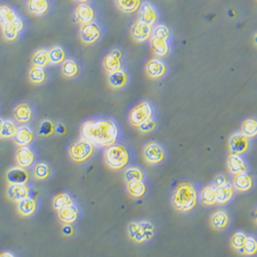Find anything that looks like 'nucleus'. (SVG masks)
Returning <instances> with one entry per match:
<instances>
[{"label":"nucleus","instance_id":"1","mask_svg":"<svg viewBox=\"0 0 257 257\" xmlns=\"http://www.w3.org/2000/svg\"><path fill=\"white\" fill-rule=\"evenodd\" d=\"M81 136L98 147H107L116 142L118 128L116 123L107 118L90 119L81 124Z\"/></svg>","mask_w":257,"mask_h":257},{"label":"nucleus","instance_id":"2","mask_svg":"<svg viewBox=\"0 0 257 257\" xmlns=\"http://www.w3.org/2000/svg\"><path fill=\"white\" fill-rule=\"evenodd\" d=\"M198 202V192L191 183L183 182L177 185L172 194L171 204L178 212H189L194 209Z\"/></svg>","mask_w":257,"mask_h":257},{"label":"nucleus","instance_id":"3","mask_svg":"<svg viewBox=\"0 0 257 257\" xmlns=\"http://www.w3.org/2000/svg\"><path fill=\"white\" fill-rule=\"evenodd\" d=\"M104 162L111 170H121L130 162V154L122 144L113 143L105 147Z\"/></svg>","mask_w":257,"mask_h":257},{"label":"nucleus","instance_id":"4","mask_svg":"<svg viewBox=\"0 0 257 257\" xmlns=\"http://www.w3.org/2000/svg\"><path fill=\"white\" fill-rule=\"evenodd\" d=\"M155 225L149 220L132 221L127 225L128 238L137 244L152 240L155 235Z\"/></svg>","mask_w":257,"mask_h":257},{"label":"nucleus","instance_id":"5","mask_svg":"<svg viewBox=\"0 0 257 257\" xmlns=\"http://www.w3.org/2000/svg\"><path fill=\"white\" fill-rule=\"evenodd\" d=\"M70 159L75 163L88 161L94 154V145L83 137L75 140L68 149Z\"/></svg>","mask_w":257,"mask_h":257},{"label":"nucleus","instance_id":"6","mask_svg":"<svg viewBox=\"0 0 257 257\" xmlns=\"http://www.w3.org/2000/svg\"><path fill=\"white\" fill-rule=\"evenodd\" d=\"M153 106L147 101H142L134 106L128 113V122L133 126L137 127L146 119L153 116Z\"/></svg>","mask_w":257,"mask_h":257},{"label":"nucleus","instance_id":"7","mask_svg":"<svg viewBox=\"0 0 257 257\" xmlns=\"http://www.w3.org/2000/svg\"><path fill=\"white\" fill-rule=\"evenodd\" d=\"M103 30L96 21L88 24H82L79 28V38L84 45H94L102 37Z\"/></svg>","mask_w":257,"mask_h":257},{"label":"nucleus","instance_id":"8","mask_svg":"<svg viewBox=\"0 0 257 257\" xmlns=\"http://www.w3.org/2000/svg\"><path fill=\"white\" fill-rule=\"evenodd\" d=\"M143 158L149 165H158L164 162L166 158V152L160 143L152 141L144 146Z\"/></svg>","mask_w":257,"mask_h":257},{"label":"nucleus","instance_id":"9","mask_svg":"<svg viewBox=\"0 0 257 257\" xmlns=\"http://www.w3.org/2000/svg\"><path fill=\"white\" fill-rule=\"evenodd\" d=\"M138 20L147 25H156L160 20V12L157 6L152 2H143L138 10Z\"/></svg>","mask_w":257,"mask_h":257},{"label":"nucleus","instance_id":"10","mask_svg":"<svg viewBox=\"0 0 257 257\" xmlns=\"http://www.w3.org/2000/svg\"><path fill=\"white\" fill-rule=\"evenodd\" d=\"M122 52L117 48L112 49L104 56L102 60V66L107 73H112L122 69Z\"/></svg>","mask_w":257,"mask_h":257},{"label":"nucleus","instance_id":"11","mask_svg":"<svg viewBox=\"0 0 257 257\" xmlns=\"http://www.w3.org/2000/svg\"><path fill=\"white\" fill-rule=\"evenodd\" d=\"M168 67L161 58H152L145 65L146 75L152 79H160L166 75Z\"/></svg>","mask_w":257,"mask_h":257},{"label":"nucleus","instance_id":"12","mask_svg":"<svg viewBox=\"0 0 257 257\" xmlns=\"http://www.w3.org/2000/svg\"><path fill=\"white\" fill-rule=\"evenodd\" d=\"M96 10L90 4H78L74 10V18L80 25L96 21Z\"/></svg>","mask_w":257,"mask_h":257},{"label":"nucleus","instance_id":"13","mask_svg":"<svg viewBox=\"0 0 257 257\" xmlns=\"http://www.w3.org/2000/svg\"><path fill=\"white\" fill-rule=\"evenodd\" d=\"M24 28H25L24 21L22 18L19 17L18 19L12 21V22L2 26L3 35L5 39H7L8 41H14L20 36L21 33H22Z\"/></svg>","mask_w":257,"mask_h":257},{"label":"nucleus","instance_id":"14","mask_svg":"<svg viewBox=\"0 0 257 257\" xmlns=\"http://www.w3.org/2000/svg\"><path fill=\"white\" fill-rule=\"evenodd\" d=\"M249 148V138L246 137L242 132L235 133L230 136L228 140V149L230 154L243 155Z\"/></svg>","mask_w":257,"mask_h":257},{"label":"nucleus","instance_id":"15","mask_svg":"<svg viewBox=\"0 0 257 257\" xmlns=\"http://www.w3.org/2000/svg\"><path fill=\"white\" fill-rule=\"evenodd\" d=\"M152 30L153 26L147 25L141 22L140 20H137L131 27V36L134 41L141 44V42H145L152 37Z\"/></svg>","mask_w":257,"mask_h":257},{"label":"nucleus","instance_id":"16","mask_svg":"<svg viewBox=\"0 0 257 257\" xmlns=\"http://www.w3.org/2000/svg\"><path fill=\"white\" fill-rule=\"evenodd\" d=\"M16 162L19 167L24 169L31 168L35 162V154L28 146H20L16 154Z\"/></svg>","mask_w":257,"mask_h":257},{"label":"nucleus","instance_id":"17","mask_svg":"<svg viewBox=\"0 0 257 257\" xmlns=\"http://www.w3.org/2000/svg\"><path fill=\"white\" fill-rule=\"evenodd\" d=\"M27 11L36 17H44L52 10L51 0H27Z\"/></svg>","mask_w":257,"mask_h":257},{"label":"nucleus","instance_id":"18","mask_svg":"<svg viewBox=\"0 0 257 257\" xmlns=\"http://www.w3.org/2000/svg\"><path fill=\"white\" fill-rule=\"evenodd\" d=\"M149 46H151V49L154 52V54L159 58L168 57L171 51L169 39L152 36L149 38Z\"/></svg>","mask_w":257,"mask_h":257},{"label":"nucleus","instance_id":"19","mask_svg":"<svg viewBox=\"0 0 257 257\" xmlns=\"http://www.w3.org/2000/svg\"><path fill=\"white\" fill-rule=\"evenodd\" d=\"M7 180L10 184H26L29 180V173L22 167H14L8 171Z\"/></svg>","mask_w":257,"mask_h":257},{"label":"nucleus","instance_id":"20","mask_svg":"<svg viewBox=\"0 0 257 257\" xmlns=\"http://www.w3.org/2000/svg\"><path fill=\"white\" fill-rule=\"evenodd\" d=\"M58 217L61 222L64 224H72L77 220L78 217V208L72 203L58 210Z\"/></svg>","mask_w":257,"mask_h":257},{"label":"nucleus","instance_id":"21","mask_svg":"<svg viewBox=\"0 0 257 257\" xmlns=\"http://www.w3.org/2000/svg\"><path fill=\"white\" fill-rule=\"evenodd\" d=\"M7 196L11 201L18 203L30 197V189L26 184H10L7 189Z\"/></svg>","mask_w":257,"mask_h":257},{"label":"nucleus","instance_id":"22","mask_svg":"<svg viewBox=\"0 0 257 257\" xmlns=\"http://www.w3.org/2000/svg\"><path fill=\"white\" fill-rule=\"evenodd\" d=\"M34 139V132L28 125L19 126L14 136V141L19 146H28Z\"/></svg>","mask_w":257,"mask_h":257},{"label":"nucleus","instance_id":"23","mask_svg":"<svg viewBox=\"0 0 257 257\" xmlns=\"http://www.w3.org/2000/svg\"><path fill=\"white\" fill-rule=\"evenodd\" d=\"M227 169L232 175H237L239 173L247 172V166L244 161V159L241 157V155H234L230 154L226 161Z\"/></svg>","mask_w":257,"mask_h":257},{"label":"nucleus","instance_id":"24","mask_svg":"<svg viewBox=\"0 0 257 257\" xmlns=\"http://www.w3.org/2000/svg\"><path fill=\"white\" fill-rule=\"evenodd\" d=\"M32 114L31 106L26 102L18 104L14 109V117L20 123H28L32 118Z\"/></svg>","mask_w":257,"mask_h":257},{"label":"nucleus","instance_id":"25","mask_svg":"<svg viewBox=\"0 0 257 257\" xmlns=\"http://www.w3.org/2000/svg\"><path fill=\"white\" fill-rule=\"evenodd\" d=\"M233 176L234 177H233V181H232V186L235 190L245 192L252 188L253 179L250 175L247 174V172L239 173V174L233 175Z\"/></svg>","mask_w":257,"mask_h":257},{"label":"nucleus","instance_id":"26","mask_svg":"<svg viewBox=\"0 0 257 257\" xmlns=\"http://www.w3.org/2000/svg\"><path fill=\"white\" fill-rule=\"evenodd\" d=\"M144 0H114L116 9L125 15H131L138 12Z\"/></svg>","mask_w":257,"mask_h":257},{"label":"nucleus","instance_id":"27","mask_svg":"<svg viewBox=\"0 0 257 257\" xmlns=\"http://www.w3.org/2000/svg\"><path fill=\"white\" fill-rule=\"evenodd\" d=\"M36 210H37V204L33 198L27 197L18 202V212L20 215H22L24 217L32 216L36 212Z\"/></svg>","mask_w":257,"mask_h":257},{"label":"nucleus","instance_id":"28","mask_svg":"<svg viewBox=\"0 0 257 257\" xmlns=\"http://www.w3.org/2000/svg\"><path fill=\"white\" fill-rule=\"evenodd\" d=\"M128 81V74L123 70L119 69L108 74V83L112 89H121L126 85Z\"/></svg>","mask_w":257,"mask_h":257},{"label":"nucleus","instance_id":"29","mask_svg":"<svg viewBox=\"0 0 257 257\" xmlns=\"http://www.w3.org/2000/svg\"><path fill=\"white\" fill-rule=\"evenodd\" d=\"M61 72L65 77L74 78L80 72L79 64L74 59H65L61 65Z\"/></svg>","mask_w":257,"mask_h":257},{"label":"nucleus","instance_id":"30","mask_svg":"<svg viewBox=\"0 0 257 257\" xmlns=\"http://www.w3.org/2000/svg\"><path fill=\"white\" fill-rule=\"evenodd\" d=\"M210 222L212 227L215 229H223L227 227L229 223L228 213L224 210H218L216 212H214L211 216Z\"/></svg>","mask_w":257,"mask_h":257},{"label":"nucleus","instance_id":"31","mask_svg":"<svg viewBox=\"0 0 257 257\" xmlns=\"http://www.w3.org/2000/svg\"><path fill=\"white\" fill-rule=\"evenodd\" d=\"M234 194V188L232 184L225 183L221 186L216 187V203L217 204H226L231 200Z\"/></svg>","mask_w":257,"mask_h":257},{"label":"nucleus","instance_id":"32","mask_svg":"<svg viewBox=\"0 0 257 257\" xmlns=\"http://www.w3.org/2000/svg\"><path fill=\"white\" fill-rule=\"evenodd\" d=\"M126 192L134 199H140L146 194V185L141 181H132L126 183Z\"/></svg>","mask_w":257,"mask_h":257},{"label":"nucleus","instance_id":"33","mask_svg":"<svg viewBox=\"0 0 257 257\" xmlns=\"http://www.w3.org/2000/svg\"><path fill=\"white\" fill-rule=\"evenodd\" d=\"M32 64H33V66H38V67H42V68L48 67L51 64L49 50H47V49L37 50L32 57Z\"/></svg>","mask_w":257,"mask_h":257},{"label":"nucleus","instance_id":"34","mask_svg":"<svg viewBox=\"0 0 257 257\" xmlns=\"http://www.w3.org/2000/svg\"><path fill=\"white\" fill-rule=\"evenodd\" d=\"M201 201L206 206L216 204V187L214 185H206L201 191Z\"/></svg>","mask_w":257,"mask_h":257},{"label":"nucleus","instance_id":"35","mask_svg":"<svg viewBox=\"0 0 257 257\" xmlns=\"http://www.w3.org/2000/svg\"><path fill=\"white\" fill-rule=\"evenodd\" d=\"M19 17L20 16L18 13L12 7L8 5L0 6V26L12 22V21L18 19Z\"/></svg>","mask_w":257,"mask_h":257},{"label":"nucleus","instance_id":"36","mask_svg":"<svg viewBox=\"0 0 257 257\" xmlns=\"http://www.w3.org/2000/svg\"><path fill=\"white\" fill-rule=\"evenodd\" d=\"M50 63L53 65H59L66 59V52L61 46H54L49 50Z\"/></svg>","mask_w":257,"mask_h":257},{"label":"nucleus","instance_id":"37","mask_svg":"<svg viewBox=\"0 0 257 257\" xmlns=\"http://www.w3.org/2000/svg\"><path fill=\"white\" fill-rule=\"evenodd\" d=\"M33 174H34V177L38 180H46L51 176L52 169L49 164L45 162H40L35 165Z\"/></svg>","mask_w":257,"mask_h":257},{"label":"nucleus","instance_id":"38","mask_svg":"<svg viewBox=\"0 0 257 257\" xmlns=\"http://www.w3.org/2000/svg\"><path fill=\"white\" fill-rule=\"evenodd\" d=\"M47 79V72L45 68L32 66L29 70V80L34 84H41L44 83Z\"/></svg>","mask_w":257,"mask_h":257},{"label":"nucleus","instance_id":"39","mask_svg":"<svg viewBox=\"0 0 257 257\" xmlns=\"http://www.w3.org/2000/svg\"><path fill=\"white\" fill-rule=\"evenodd\" d=\"M144 172L138 167H130L124 171V181L125 183L132 181L144 180Z\"/></svg>","mask_w":257,"mask_h":257},{"label":"nucleus","instance_id":"40","mask_svg":"<svg viewBox=\"0 0 257 257\" xmlns=\"http://www.w3.org/2000/svg\"><path fill=\"white\" fill-rule=\"evenodd\" d=\"M241 132L248 138H253L257 134V121L254 118H246L242 122Z\"/></svg>","mask_w":257,"mask_h":257},{"label":"nucleus","instance_id":"41","mask_svg":"<svg viewBox=\"0 0 257 257\" xmlns=\"http://www.w3.org/2000/svg\"><path fill=\"white\" fill-rule=\"evenodd\" d=\"M17 124L15 123V121L11 120V119H7L4 120L3 122V127H2V132H0V137L2 138H14L16 132H17Z\"/></svg>","mask_w":257,"mask_h":257},{"label":"nucleus","instance_id":"42","mask_svg":"<svg viewBox=\"0 0 257 257\" xmlns=\"http://www.w3.org/2000/svg\"><path fill=\"white\" fill-rule=\"evenodd\" d=\"M171 34H172V33H171V29L166 24L157 23L156 25L153 26L152 36L159 37V38H164V39H170Z\"/></svg>","mask_w":257,"mask_h":257},{"label":"nucleus","instance_id":"43","mask_svg":"<svg viewBox=\"0 0 257 257\" xmlns=\"http://www.w3.org/2000/svg\"><path fill=\"white\" fill-rule=\"evenodd\" d=\"M72 203H73V201H72L71 197L68 194H66V192H62V194H59L54 198L53 208L58 211L59 209L65 207L67 205H70Z\"/></svg>","mask_w":257,"mask_h":257},{"label":"nucleus","instance_id":"44","mask_svg":"<svg viewBox=\"0 0 257 257\" xmlns=\"http://www.w3.org/2000/svg\"><path fill=\"white\" fill-rule=\"evenodd\" d=\"M256 250H257V242L255 238L247 237L243 247L238 251L244 255H253L256 253Z\"/></svg>","mask_w":257,"mask_h":257},{"label":"nucleus","instance_id":"45","mask_svg":"<svg viewBox=\"0 0 257 257\" xmlns=\"http://www.w3.org/2000/svg\"><path fill=\"white\" fill-rule=\"evenodd\" d=\"M38 133L42 137H49L53 135L55 133V123L50 119L42 120L39 125Z\"/></svg>","mask_w":257,"mask_h":257},{"label":"nucleus","instance_id":"46","mask_svg":"<svg viewBox=\"0 0 257 257\" xmlns=\"http://www.w3.org/2000/svg\"><path fill=\"white\" fill-rule=\"evenodd\" d=\"M246 238H247L246 233H244V232H242V231L234 232V233L232 234L231 239H230V245H231V247H232L234 250L238 251L239 249H241V248L243 247V245H244V243H245V241H246Z\"/></svg>","mask_w":257,"mask_h":257},{"label":"nucleus","instance_id":"47","mask_svg":"<svg viewBox=\"0 0 257 257\" xmlns=\"http://www.w3.org/2000/svg\"><path fill=\"white\" fill-rule=\"evenodd\" d=\"M156 127H157V122L152 117L146 119L140 125L137 126V128L141 133H151V132H153L155 130Z\"/></svg>","mask_w":257,"mask_h":257},{"label":"nucleus","instance_id":"48","mask_svg":"<svg viewBox=\"0 0 257 257\" xmlns=\"http://www.w3.org/2000/svg\"><path fill=\"white\" fill-rule=\"evenodd\" d=\"M226 182H227V180H226L225 176L222 175V174H218L217 176H215V178H214L213 185L215 187H218V186H221V185L225 184Z\"/></svg>","mask_w":257,"mask_h":257},{"label":"nucleus","instance_id":"49","mask_svg":"<svg viewBox=\"0 0 257 257\" xmlns=\"http://www.w3.org/2000/svg\"><path fill=\"white\" fill-rule=\"evenodd\" d=\"M62 233L65 235V237H71L74 233V229L71 226V224H65L62 227Z\"/></svg>","mask_w":257,"mask_h":257},{"label":"nucleus","instance_id":"50","mask_svg":"<svg viewBox=\"0 0 257 257\" xmlns=\"http://www.w3.org/2000/svg\"><path fill=\"white\" fill-rule=\"evenodd\" d=\"M55 132H57L60 135H63L66 132V127L63 123H58L57 125H55Z\"/></svg>","mask_w":257,"mask_h":257},{"label":"nucleus","instance_id":"51","mask_svg":"<svg viewBox=\"0 0 257 257\" xmlns=\"http://www.w3.org/2000/svg\"><path fill=\"white\" fill-rule=\"evenodd\" d=\"M75 2H77L79 4H90L93 2V0H75Z\"/></svg>","mask_w":257,"mask_h":257},{"label":"nucleus","instance_id":"52","mask_svg":"<svg viewBox=\"0 0 257 257\" xmlns=\"http://www.w3.org/2000/svg\"><path fill=\"white\" fill-rule=\"evenodd\" d=\"M0 256H15V255L10 252H4V253H0Z\"/></svg>","mask_w":257,"mask_h":257},{"label":"nucleus","instance_id":"53","mask_svg":"<svg viewBox=\"0 0 257 257\" xmlns=\"http://www.w3.org/2000/svg\"><path fill=\"white\" fill-rule=\"evenodd\" d=\"M3 122H4V119L0 118V132H2V127H3Z\"/></svg>","mask_w":257,"mask_h":257}]
</instances>
